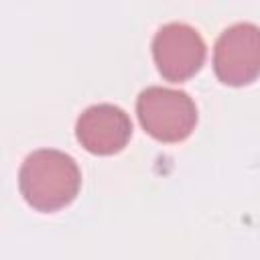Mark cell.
I'll use <instances>...</instances> for the list:
<instances>
[{
    "instance_id": "1",
    "label": "cell",
    "mask_w": 260,
    "mask_h": 260,
    "mask_svg": "<svg viewBox=\"0 0 260 260\" xmlns=\"http://www.w3.org/2000/svg\"><path fill=\"white\" fill-rule=\"evenodd\" d=\"M24 201L43 213L67 207L79 193L81 173L73 156L55 148L30 152L18 173Z\"/></svg>"
},
{
    "instance_id": "2",
    "label": "cell",
    "mask_w": 260,
    "mask_h": 260,
    "mask_svg": "<svg viewBox=\"0 0 260 260\" xmlns=\"http://www.w3.org/2000/svg\"><path fill=\"white\" fill-rule=\"evenodd\" d=\"M142 128L158 142H181L197 124V108L189 93L171 87H146L136 100Z\"/></svg>"
},
{
    "instance_id": "3",
    "label": "cell",
    "mask_w": 260,
    "mask_h": 260,
    "mask_svg": "<svg viewBox=\"0 0 260 260\" xmlns=\"http://www.w3.org/2000/svg\"><path fill=\"white\" fill-rule=\"evenodd\" d=\"M213 69L225 85H248L260 71V30L256 24L238 22L225 28L213 49Z\"/></svg>"
},
{
    "instance_id": "4",
    "label": "cell",
    "mask_w": 260,
    "mask_h": 260,
    "mask_svg": "<svg viewBox=\"0 0 260 260\" xmlns=\"http://www.w3.org/2000/svg\"><path fill=\"white\" fill-rule=\"evenodd\" d=\"M152 57L158 73L173 83L193 77L205 61L201 35L185 22H169L152 39Z\"/></svg>"
},
{
    "instance_id": "5",
    "label": "cell",
    "mask_w": 260,
    "mask_h": 260,
    "mask_svg": "<svg viewBox=\"0 0 260 260\" xmlns=\"http://www.w3.org/2000/svg\"><path fill=\"white\" fill-rule=\"evenodd\" d=\"M75 136L87 152L108 156L120 152L128 144L132 122L122 108L114 104H95L77 118Z\"/></svg>"
}]
</instances>
